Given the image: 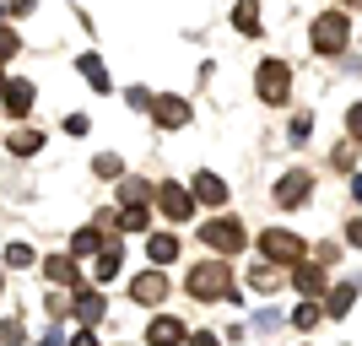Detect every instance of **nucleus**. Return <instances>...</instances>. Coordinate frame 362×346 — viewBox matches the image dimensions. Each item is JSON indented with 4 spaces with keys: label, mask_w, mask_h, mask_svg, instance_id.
<instances>
[{
    "label": "nucleus",
    "mask_w": 362,
    "mask_h": 346,
    "mask_svg": "<svg viewBox=\"0 0 362 346\" xmlns=\"http://www.w3.org/2000/svg\"><path fill=\"white\" fill-rule=\"evenodd\" d=\"M81 71H87V81L98 92H108V76H103V65H98V54H87V60H81Z\"/></svg>",
    "instance_id": "nucleus-5"
},
{
    "label": "nucleus",
    "mask_w": 362,
    "mask_h": 346,
    "mask_svg": "<svg viewBox=\"0 0 362 346\" xmlns=\"http://www.w3.org/2000/svg\"><path fill=\"white\" fill-rule=\"evenodd\" d=\"M346 38H351V28H346V16H341V11H325V16L314 22V49H319V54L346 49Z\"/></svg>",
    "instance_id": "nucleus-1"
},
{
    "label": "nucleus",
    "mask_w": 362,
    "mask_h": 346,
    "mask_svg": "<svg viewBox=\"0 0 362 346\" xmlns=\"http://www.w3.org/2000/svg\"><path fill=\"white\" fill-rule=\"evenodd\" d=\"M33 103V92H28V81H11V92H6V108L11 114H22V108Z\"/></svg>",
    "instance_id": "nucleus-4"
},
{
    "label": "nucleus",
    "mask_w": 362,
    "mask_h": 346,
    "mask_svg": "<svg viewBox=\"0 0 362 346\" xmlns=\"http://www.w3.org/2000/svg\"><path fill=\"white\" fill-rule=\"evenodd\" d=\"M233 22H238V33H259V11H255V6H238Z\"/></svg>",
    "instance_id": "nucleus-6"
},
{
    "label": "nucleus",
    "mask_w": 362,
    "mask_h": 346,
    "mask_svg": "<svg viewBox=\"0 0 362 346\" xmlns=\"http://www.w3.org/2000/svg\"><path fill=\"white\" fill-rule=\"evenodd\" d=\"M346 125H351V136L362 141V103H357V108H351V114H346Z\"/></svg>",
    "instance_id": "nucleus-8"
},
{
    "label": "nucleus",
    "mask_w": 362,
    "mask_h": 346,
    "mask_svg": "<svg viewBox=\"0 0 362 346\" xmlns=\"http://www.w3.org/2000/svg\"><path fill=\"white\" fill-rule=\"evenodd\" d=\"M184 114H189V108H184L179 98H163V103H157V120L163 125H184Z\"/></svg>",
    "instance_id": "nucleus-3"
},
{
    "label": "nucleus",
    "mask_w": 362,
    "mask_h": 346,
    "mask_svg": "<svg viewBox=\"0 0 362 346\" xmlns=\"http://www.w3.org/2000/svg\"><path fill=\"white\" fill-rule=\"evenodd\" d=\"M0 87H6V81H0Z\"/></svg>",
    "instance_id": "nucleus-10"
},
{
    "label": "nucleus",
    "mask_w": 362,
    "mask_h": 346,
    "mask_svg": "<svg viewBox=\"0 0 362 346\" xmlns=\"http://www.w3.org/2000/svg\"><path fill=\"white\" fill-rule=\"evenodd\" d=\"M6 54H16V33L0 28V60H6Z\"/></svg>",
    "instance_id": "nucleus-7"
},
{
    "label": "nucleus",
    "mask_w": 362,
    "mask_h": 346,
    "mask_svg": "<svg viewBox=\"0 0 362 346\" xmlns=\"http://www.w3.org/2000/svg\"><path fill=\"white\" fill-rule=\"evenodd\" d=\"M346 6H357V11H362V0H346Z\"/></svg>",
    "instance_id": "nucleus-9"
},
{
    "label": "nucleus",
    "mask_w": 362,
    "mask_h": 346,
    "mask_svg": "<svg viewBox=\"0 0 362 346\" xmlns=\"http://www.w3.org/2000/svg\"><path fill=\"white\" fill-rule=\"evenodd\" d=\"M259 98H265V103H281V98H287V65L281 60L259 65Z\"/></svg>",
    "instance_id": "nucleus-2"
}]
</instances>
